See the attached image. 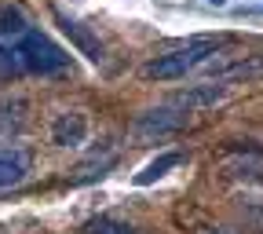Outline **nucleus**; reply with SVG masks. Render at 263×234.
Wrapping results in <instances>:
<instances>
[{
	"mask_svg": "<svg viewBox=\"0 0 263 234\" xmlns=\"http://www.w3.org/2000/svg\"><path fill=\"white\" fill-rule=\"evenodd\" d=\"M186 121H190L186 110H179L176 103H164V106H157V110L139 114V121L132 124V132H136L139 139H154V136H168V132H179Z\"/></svg>",
	"mask_w": 263,
	"mask_h": 234,
	"instance_id": "3",
	"label": "nucleus"
},
{
	"mask_svg": "<svg viewBox=\"0 0 263 234\" xmlns=\"http://www.w3.org/2000/svg\"><path fill=\"white\" fill-rule=\"evenodd\" d=\"M11 74H18V59L8 44H0V77H11Z\"/></svg>",
	"mask_w": 263,
	"mask_h": 234,
	"instance_id": "12",
	"label": "nucleus"
},
{
	"mask_svg": "<svg viewBox=\"0 0 263 234\" xmlns=\"http://www.w3.org/2000/svg\"><path fill=\"white\" fill-rule=\"evenodd\" d=\"M205 234H234V230H205Z\"/></svg>",
	"mask_w": 263,
	"mask_h": 234,
	"instance_id": "14",
	"label": "nucleus"
},
{
	"mask_svg": "<svg viewBox=\"0 0 263 234\" xmlns=\"http://www.w3.org/2000/svg\"><path fill=\"white\" fill-rule=\"evenodd\" d=\"M33 169V157L26 147H0V190L18 187Z\"/></svg>",
	"mask_w": 263,
	"mask_h": 234,
	"instance_id": "6",
	"label": "nucleus"
},
{
	"mask_svg": "<svg viewBox=\"0 0 263 234\" xmlns=\"http://www.w3.org/2000/svg\"><path fill=\"white\" fill-rule=\"evenodd\" d=\"M227 95H230V84L216 81V84H194V88H186L183 95H176V99H172V103H176L179 110H186V114H197V110L219 106Z\"/></svg>",
	"mask_w": 263,
	"mask_h": 234,
	"instance_id": "5",
	"label": "nucleus"
},
{
	"mask_svg": "<svg viewBox=\"0 0 263 234\" xmlns=\"http://www.w3.org/2000/svg\"><path fill=\"white\" fill-rule=\"evenodd\" d=\"M205 4H212V8H227L230 0H205Z\"/></svg>",
	"mask_w": 263,
	"mask_h": 234,
	"instance_id": "13",
	"label": "nucleus"
},
{
	"mask_svg": "<svg viewBox=\"0 0 263 234\" xmlns=\"http://www.w3.org/2000/svg\"><path fill=\"white\" fill-rule=\"evenodd\" d=\"M33 26L26 22V15L15 8V4H0V44H15V41H22L26 33H29Z\"/></svg>",
	"mask_w": 263,
	"mask_h": 234,
	"instance_id": "8",
	"label": "nucleus"
},
{
	"mask_svg": "<svg viewBox=\"0 0 263 234\" xmlns=\"http://www.w3.org/2000/svg\"><path fill=\"white\" fill-rule=\"evenodd\" d=\"M11 51L18 59V70H29V74H59V70H66V62H70V55L51 37H44L41 29H29L22 41L11 44Z\"/></svg>",
	"mask_w": 263,
	"mask_h": 234,
	"instance_id": "2",
	"label": "nucleus"
},
{
	"mask_svg": "<svg viewBox=\"0 0 263 234\" xmlns=\"http://www.w3.org/2000/svg\"><path fill=\"white\" fill-rule=\"evenodd\" d=\"M91 234H139V230L128 223H117V220H99V223H91Z\"/></svg>",
	"mask_w": 263,
	"mask_h": 234,
	"instance_id": "11",
	"label": "nucleus"
},
{
	"mask_svg": "<svg viewBox=\"0 0 263 234\" xmlns=\"http://www.w3.org/2000/svg\"><path fill=\"white\" fill-rule=\"evenodd\" d=\"M183 157L176 154V150H168V154H161V157H154L150 165H146V169L143 172H136V187H150V183H157L164 172H172L176 169V165H179Z\"/></svg>",
	"mask_w": 263,
	"mask_h": 234,
	"instance_id": "10",
	"label": "nucleus"
},
{
	"mask_svg": "<svg viewBox=\"0 0 263 234\" xmlns=\"http://www.w3.org/2000/svg\"><path fill=\"white\" fill-rule=\"evenodd\" d=\"M219 48H223L219 37H190L186 44H179V48H172V51L150 59V62L143 66V77H146V81H179V77H186L190 70L205 66Z\"/></svg>",
	"mask_w": 263,
	"mask_h": 234,
	"instance_id": "1",
	"label": "nucleus"
},
{
	"mask_svg": "<svg viewBox=\"0 0 263 234\" xmlns=\"http://www.w3.org/2000/svg\"><path fill=\"white\" fill-rule=\"evenodd\" d=\"M59 26H62V33L73 41V48H77L88 62H103V44H99V41L91 37V33L81 26V22H73L70 15H62V11H59Z\"/></svg>",
	"mask_w": 263,
	"mask_h": 234,
	"instance_id": "7",
	"label": "nucleus"
},
{
	"mask_svg": "<svg viewBox=\"0 0 263 234\" xmlns=\"http://www.w3.org/2000/svg\"><path fill=\"white\" fill-rule=\"evenodd\" d=\"M256 77H263V55H249V59H241V62H234V66H216V81H256Z\"/></svg>",
	"mask_w": 263,
	"mask_h": 234,
	"instance_id": "9",
	"label": "nucleus"
},
{
	"mask_svg": "<svg viewBox=\"0 0 263 234\" xmlns=\"http://www.w3.org/2000/svg\"><path fill=\"white\" fill-rule=\"evenodd\" d=\"M88 139V114L84 110H62L51 121V143L66 147V150H77Z\"/></svg>",
	"mask_w": 263,
	"mask_h": 234,
	"instance_id": "4",
	"label": "nucleus"
}]
</instances>
